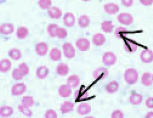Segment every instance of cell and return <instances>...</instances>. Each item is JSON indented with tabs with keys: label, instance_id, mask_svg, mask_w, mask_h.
<instances>
[{
	"label": "cell",
	"instance_id": "obj_1",
	"mask_svg": "<svg viewBox=\"0 0 153 118\" xmlns=\"http://www.w3.org/2000/svg\"><path fill=\"white\" fill-rule=\"evenodd\" d=\"M124 77L125 81L127 84L133 85L137 82L139 77V74L136 70L133 68H129L125 71Z\"/></svg>",
	"mask_w": 153,
	"mask_h": 118
},
{
	"label": "cell",
	"instance_id": "obj_36",
	"mask_svg": "<svg viewBox=\"0 0 153 118\" xmlns=\"http://www.w3.org/2000/svg\"><path fill=\"white\" fill-rule=\"evenodd\" d=\"M18 109L20 112L25 116L30 117L32 115L33 113L29 108L24 106L22 104L19 105Z\"/></svg>",
	"mask_w": 153,
	"mask_h": 118
},
{
	"label": "cell",
	"instance_id": "obj_37",
	"mask_svg": "<svg viewBox=\"0 0 153 118\" xmlns=\"http://www.w3.org/2000/svg\"><path fill=\"white\" fill-rule=\"evenodd\" d=\"M18 68L24 76L29 73V69L26 63L22 62L20 63Z\"/></svg>",
	"mask_w": 153,
	"mask_h": 118
},
{
	"label": "cell",
	"instance_id": "obj_10",
	"mask_svg": "<svg viewBox=\"0 0 153 118\" xmlns=\"http://www.w3.org/2000/svg\"><path fill=\"white\" fill-rule=\"evenodd\" d=\"M80 83V79L79 76L76 75L70 76L68 78L67 81V85L72 88H75L78 87Z\"/></svg>",
	"mask_w": 153,
	"mask_h": 118
},
{
	"label": "cell",
	"instance_id": "obj_7",
	"mask_svg": "<svg viewBox=\"0 0 153 118\" xmlns=\"http://www.w3.org/2000/svg\"><path fill=\"white\" fill-rule=\"evenodd\" d=\"M117 19L120 22L126 25L131 24L134 20L132 16L126 13H122L119 14L117 17Z\"/></svg>",
	"mask_w": 153,
	"mask_h": 118
},
{
	"label": "cell",
	"instance_id": "obj_43",
	"mask_svg": "<svg viewBox=\"0 0 153 118\" xmlns=\"http://www.w3.org/2000/svg\"><path fill=\"white\" fill-rule=\"evenodd\" d=\"M146 105L149 108H153V98L149 97L146 100Z\"/></svg>",
	"mask_w": 153,
	"mask_h": 118
},
{
	"label": "cell",
	"instance_id": "obj_13",
	"mask_svg": "<svg viewBox=\"0 0 153 118\" xmlns=\"http://www.w3.org/2000/svg\"><path fill=\"white\" fill-rule=\"evenodd\" d=\"M63 20L64 23L68 27H72L75 22V17L71 12L66 13L63 17Z\"/></svg>",
	"mask_w": 153,
	"mask_h": 118
},
{
	"label": "cell",
	"instance_id": "obj_20",
	"mask_svg": "<svg viewBox=\"0 0 153 118\" xmlns=\"http://www.w3.org/2000/svg\"><path fill=\"white\" fill-rule=\"evenodd\" d=\"M74 104L68 101H65L61 105L60 110L62 114L68 113L73 110Z\"/></svg>",
	"mask_w": 153,
	"mask_h": 118
},
{
	"label": "cell",
	"instance_id": "obj_11",
	"mask_svg": "<svg viewBox=\"0 0 153 118\" xmlns=\"http://www.w3.org/2000/svg\"><path fill=\"white\" fill-rule=\"evenodd\" d=\"M60 96L62 98H68L72 94L71 88L67 85H62L60 86L58 90Z\"/></svg>",
	"mask_w": 153,
	"mask_h": 118
},
{
	"label": "cell",
	"instance_id": "obj_8",
	"mask_svg": "<svg viewBox=\"0 0 153 118\" xmlns=\"http://www.w3.org/2000/svg\"><path fill=\"white\" fill-rule=\"evenodd\" d=\"M48 50V45L44 42H40L37 43L35 47V50L36 54L40 56H45Z\"/></svg>",
	"mask_w": 153,
	"mask_h": 118
},
{
	"label": "cell",
	"instance_id": "obj_27",
	"mask_svg": "<svg viewBox=\"0 0 153 118\" xmlns=\"http://www.w3.org/2000/svg\"><path fill=\"white\" fill-rule=\"evenodd\" d=\"M88 96L87 92L83 89H80L76 90L74 96L75 99L78 100H81L87 99Z\"/></svg>",
	"mask_w": 153,
	"mask_h": 118
},
{
	"label": "cell",
	"instance_id": "obj_4",
	"mask_svg": "<svg viewBox=\"0 0 153 118\" xmlns=\"http://www.w3.org/2000/svg\"><path fill=\"white\" fill-rule=\"evenodd\" d=\"M63 53L65 57L70 59L74 57L76 51L72 45L70 43L66 42L62 46Z\"/></svg>",
	"mask_w": 153,
	"mask_h": 118
},
{
	"label": "cell",
	"instance_id": "obj_40",
	"mask_svg": "<svg viewBox=\"0 0 153 118\" xmlns=\"http://www.w3.org/2000/svg\"><path fill=\"white\" fill-rule=\"evenodd\" d=\"M56 35L59 38H64L67 35V31L65 29L59 27L56 30Z\"/></svg>",
	"mask_w": 153,
	"mask_h": 118
},
{
	"label": "cell",
	"instance_id": "obj_25",
	"mask_svg": "<svg viewBox=\"0 0 153 118\" xmlns=\"http://www.w3.org/2000/svg\"><path fill=\"white\" fill-rule=\"evenodd\" d=\"M143 96L141 94L134 93L130 97V102L133 105H139L141 104L143 100Z\"/></svg>",
	"mask_w": 153,
	"mask_h": 118
},
{
	"label": "cell",
	"instance_id": "obj_5",
	"mask_svg": "<svg viewBox=\"0 0 153 118\" xmlns=\"http://www.w3.org/2000/svg\"><path fill=\"white\" fill-rule=\"evenodd\" d=\"M27 87L23 83L15 84L12 88L11 93L12 95L19 96L22 95L26 91Z\"/></svg>",
	"mask_w": 153,
	"mask_h": 118
},
{
	"label": "cell",
	"instance_id": "obj_39",
	"mask_svg": "<svg viewBox=\"0 0 153 118\" xmlns=\"http://www.w3.org/2000/svg\"><path fill=\"white\" fill-rule=\"evenodd\" d=\"M38 4L42 9H49L52 4V2L50 0H40L38 1Z\"/></svg>",
	"mask_w": 153,
	"mask_h": 118
},
{
	"label": "cell",
	"instance_id": "obj_24",
	"mask_svg": "<svg viewBox=\"0 0 153 118\" xmlns=\"http://www.w3.org/2000/svg\"><path fill=\"white\" fill-rule=\"evenodd\" d=\"M14 111V109L12 107L4 106L0 109V115L3 117H8L13 114Z\"/></svg>",
	"mask_w": 153,
	"mask_h": 118
},
{
	"label": "cell",
	"instance_id": "obj_18",
	"mask_svg": "<svg viewBox=\"0 0 153 118\" xmlns=\"http://www.w3.org/2000/svg\"><path fill=\"white\" fill-rule=\"evenodd\" d=\"M14 27L10 23H4L0 26V32L4 35L11 34L14 31Z\"/></svg>",
	"mask_w": 153,
	"mask_h": 118
},
{
	"label": "cell",
	"instance_id": "obj_9",
	"mask_svg": "<svg viewBox=\"0 0 153 118\" xmlns=\"http://www.w3.org/2000/svg\"><path fill=\"white\" fill-rule=\"evenodd\" d=\"M76 45L81 51H87L90 46V42L87 39L82 38L76 42Z\"/></svg>",
	"mask_w": 153,
	"mask_h": 118
},
{
	"label": "cell",
	"instance_id": "obj_26",
	"mask_svg": "<svg viewBox=\"0 0 153 118\" xmlns=\"http://www.w3.org/2000/svg\"><path fill=\"white\" fill-rule=\"evenodd\" d=\"M11 66V61L7 59L2 60L0 62V71L6 73L10 71Z\"/></svg>",
	"mask_w": 153,
	"mask_h": 118
},
{
	"label": "cell",
	"instance_id": "obj_22",
	"mask_svg": "<svg viewBox=\"0 0 153 118\" xmlns=\"http://www.w3.org/2000/svg\"><path fill=\"white\" fill-rule=\"evenodd\" d=\"M93 42L96 46H99L103 45L106 41V38L103 34L97 33L93 38Z\"/></svg>",
	"mask_w": 153,
	"mask_h": 118
},
{
	"label": "cell",
	"instance_id": "obj_32",
	"mask_svg": "<svg viewBox=\"0 0 153 118\" xmlns=\"http://www.w3.org/2000/svg\"><path fill=\"white\" fill-rule=\"evenodd\" d=\"M29 32V30L27 28L24 26H21L17 29L16 35L18 38L23 39L27 36Z\"/></svg>",
	"mask_w": 153,
	"mask_h": 118
},
{
	"label": "cell",
	"instance_id": "obj_46",
	"mask_svg": "<svg viewBox=\"0 0 153 118\" xmlns=\"http://www.w3.org/2000/svg\"><path fill=\"white\" fill-rule=\"evenodd\" d=\"M153 112H148L145 116L146 118H153Z\"/></svg>",
	"mask_w": 153,
	"mask_h": 118
},
{
	"label": "cell",
	"instance_id": "obj_14",
	"mask_svg": "<svg viewBox=\"0 0 153 118\" xmlns=\"http://www.w3.org/2000/svg\"><path fill=\"white\" fill-rule=\"evenodd\" d=\"M49 73V69L45 65H42L38 68L36 72V76L40 79H44L46 78Z\"/></svg>",
	"mask_w": 153,
	"mask_h": 118
},
{
	"label": "cell",
	"instance_id": "obj_45",
	"mask_svg": "<svg viewBox=\"0 0 153 118\" xmlns=\"http://www.w3.org/2000/svg\"><path fill=\"white\" fill-rule=\"evenodd\" d=\"M140 2L144 5L148 6L153 3V1H140Z\"/></svg>",
	"mask_w": 153,
	"mask_h": 118
},
{
	"label": "cell",
	"instance_id": "obj_23",
	"mask_svg": "<svg viewBox=\"0 0 153 118\" xmlns=\"http://www.w3.org/2000/svg\"><path fill=\"white\" fill-rule=\"evenodd\" d=\"M119 88V83L115 81H113L108 83L106 86L105 90L109 94H113L116 93Z\"/></svg>",
	"mask_w": 153,
	"mask_h": 118
},
{
	"label": "cell",
	"instance_id": "obj_34",
	"mask_svg": "<svg viewBox=\"0 0 153 118\" xmlns=\"http://www.w3.org/2000/svg\"><path fill=\"white\" fill-rule=\"evenodd\" d=\"M21 102L23 105L30 108L33 105L34 101L32 96H23Z\"/></svg>",
	"mask_w": 153,
	"mask_h": 118
},
{
	"label": "cell",
	"instance_id": "obj_41",
	"mask_svg": "<svg viewBox=\"0 0 153 118\" xmlns=\"http://www.w3.org/2000/svg\"><path fill=\"white\" fill-rule=\"evenodd\" d=\"M45 117L46 118H56L57 117V115L54 110L49 109L46 111Z\"/></svg>",
	"mask_w": 153,
	"mask_h": 118
},
{
	"label": "cell",
	"instance_id": "obj_17",
	"mask_svg": "<svg viewBox=\"0 0 153 118\" xmlns=\"http://www.w3.org/2000/svg\"><path fill=\"white\" fill-rule=\"evenodd\" d=\"M141 81L142 84L145 86L148 87L151 85L153 82V74L145 72L142 76Z\"/></svg>",
	"mask_w": 153,
	"mask_h": 118
},
{
	"label": "cell",
	"instance_id": "obj_30",
	"mask_svg": "<svg viewBox=\"0 0 153 118\" xmlns=\"http://www.w3.org/2000/svg\"><path fill=\"white\" fill-rule=\"evenodd\" d=\"M49 56L51 59L53 61H59L61 57V51L57 48H54L51 50Z\"/></svg>",
	"mask_w": 153,
	"mask_h": 118
},
{
	"label": "cell",
	"instance_id": "obj_33",
	"mask_svg": "<svg viewBox=\"0 0 153 118\" xmlns=\"http://www.w3.org/2000/svg\"><path fill=\"white\" fill-rule=\"evenodd\" d=\"M114 25L111 21H105L101 24V29L106 33H111L113 30Z\"/></svg>",
	"mask_w": 153,
	"mask_h": 118
},
{
	"label": "cell",
	"instance_id": "obj_12",
	"mask_svg": "<svg viewBox=\"0 0 153 118\" xmlns=\"http://www.w3.org/2000/svg\"><path fill=\"white\" fill-rule=\"evenodd\" d=\"M78 114L83 116L88 114L91 111V105L87 103H83L80 104L77 109Z\"/></svg>",
	"mask_w": 153,
	"mask_h": 118
},
{
	"label": "cell",
	"instance_id": "obj_15",
	"mask_svg": "<svg viewBox=\"0 0 153 118\" xmlns=\"http://www.w3.org/2000/svg\"><path fill=\"white\" fill-rule=\"evenodd\" d=\"M69 71V68L68 65L63 63L59 64L56 69V73L61 76H66L68 74Z\"/></svg>",
	"mask_w": 153,
	"mask_h": 118
},
{
	"label": "cell",
	"instance_id": "obj_28",
	"mask_svg": "<svg viewBox=\"0 0 153 118\" xmlns=\"http://www.w3.org/2000/svg\"><path fill=\"white\" fill-rule=\"evenodd\" d=\"M8 55L12 59L18 60H19L22 57L21 51L19 49L13 48L10 49L8 51Z\"/></svg>",
	"mask_w": 153,
	"mask_h": 118
},
{
	"label": "cell",
	"instance_id": "obj_19",
	"mask_svg": "<svg viewBox=\"0 0 153 118\" xmlns=\"http://www.w3.org/2000/svg\"><path fill=\"white\" fill-rule=\"evenodd\" d=\"M48 13L49 16L54 19L60 18L62 14L61 10L59 7L55 6L50 7L48 10Z\"/></svg>",
	"mask_w": 153,
	"mask_h": 118
},
{
	"label": "cell",
	"instance_id": "obj_3",
	"mask_svg": "<svg viewBox=\"0 0 153 118\" xmlns=\"http://www.w3.org/2000/svg\"><path fill=\"white\" fill-rule=\"evenodd\" d=\"M109 73L108 71L105 68L99 67L94 71L93 76L96 80H103L108 77Z\"/></svg>",
	"mask_w": 153,
	"mask_h": 118
},
{
	"label": "cell",
	"instance_id": "obj_2",
	"mask_svg": "<svg viewBox=\"0 0 153 118\" xmlns=\"http://www.w3.org/2000/svg\"><path fill=\"white\" fill-rule=\"evenodd\" d=\"M117 61L116 56L112 52H105L102 57V61L107 66H111L115 63Z\"/></svg>",
	"mask_w": 153,
	"mask_h": 118
},
{
	"label": "cell",
	"instance_id": "obj_31",
	"mask_svg": "<svg viewBox=\"0 0 153 118\" xmlns=\"http://www.w3.org/2000/svg\"><path fill=\"white\" fill-rule=\"evenodd\" d=\"M90 19L86 15H82L78 19V23L80 27L82 28L86 27L90 24Z\"/></svg>",
	"mask_w": 153,
	"mask_h": 118
},
{
	"label": "cell",
	"instance_id": "obj_44",
	"mask_svg": "<svg viewBox=\"0 0 153 118\" xmlns=\"http://www.w3.org/2000/svg\"><path fill=\"white\" fill-rule=\"evenodd\" d=\"M122 4L125 6L129 7L131 6L133 4V1H122Z\"/></svg>",
	"mask_w": 153,
	"mask_h": 118
},
{
	"label": "cell",
	"instance_id": "obj_16",
	"mask_svg": "<svg viewBox=\"0 0 153 118\" xmlns=\"http://www.w3.org/2000/svg\"><path fill=\"white\" fill-rule=\"evenodd\" d=\"M123 47L125 51L130 53L135 52L138 47L137 44L131 40H126L124 44Z\"/></svg>",
	"mask_w": 153,
	"mask_h": 118
},
{
	"label": "cell",
	"instance_id": "obj_29",
	"mask_svg": "<svg viewBox=\"0 0 153 118\" xmlns=\"http://www.w3.org/2000/svg\"><path fill=\"white\" fill-rule=\"evenodd\" d=\"M128 33V31L124 27H120L116 28L114 34L118 39H122L125 37Z\"/></svg>",
	"mask_w": 153,
	"mask_h": 118
},
{
	"label": "cell",
	"instance_id": "obj_42",
	"mask_svg": "<svg viewBox=\"0 0 153 118\" xmlns=\"http://www.w3.org/2000/svg\"><path fill=\"white\" fill-rule=\"evenodd\" d=\"M124 117L123 112L119 110L114 111L111 114V117L112 118H123Z\"/></svg>",
	"mask_w": 153,
	"mask_h": 118
},
{
	"label": "cell",
	"instance_id": "obj_38",
	"mask_svg": "<svg viewBox=\"0 0 153 118\" xmlns=\"http://www.w3.org/2000/svg\"><path fill=\"white\" fill-rule=\"evenodd\" d=\"M12 76L14 79L16 81H20L24 77V75L19 71L18 68L15 69L13 71Z\"/></svg>",
	"mask_w": 153,
	"mask_h": 118
},
{
	"label": "cell",
	"instance_id": "obj_35",
	"mask_svg": "<svg viewBox=\"0 0 153 118\" xmlns=\"http://www.w3.org/2000/svg\"><path fill=\"white\" fill-rule=\"evenodd\" d=\"M59 27V26L56 24H49L47 27V31L49 35L53 37L56 36V31Z\"/></svg>",
	"mask_w": 153,
	"mask_h": 118
},
{
	"label": "cell",
	"instance_id": "obj_21",
	"mask_svg": "<svg viewBox=\"0 0 153 118\" xmlns=\"http://www.w3.org/2000/svg\"><path fill=\"white\" fill-rule=\"evenodd\" d=\"M104 9L107 13L114 14L118 12L119 7L117 4L113 3H108L104 5Z\"/></svg>",
	"mask_w": 153,
	"mask_h": 118
},
{
	"label": "cell",
	"instance_id": "obj_6",
	"mask_svg": "<svg viewBox=\"0 0 153 118\" xmlns=\"http://www.w3.org/2000/svg\"><path fill=\"white\" fill-rule=\"evenodd\" d=\"M140 58L143 63H149L153 60V52L149 49L144 50L140 53Z\"/></svg>",
	"mask_w": 153,
	"mask_h": 118
}]
</instances>
